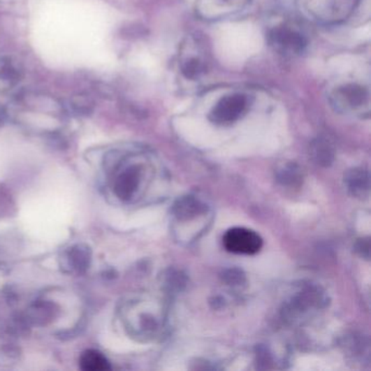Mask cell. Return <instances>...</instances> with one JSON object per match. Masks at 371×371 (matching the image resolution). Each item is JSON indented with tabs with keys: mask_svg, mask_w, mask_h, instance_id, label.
Here are the masks:
<instances>
[{
	"mask_svg": "<svg viewBox=\"0 0 371 371\" xmlns=\"http://www.w3.org/2000/svg\"><path fill=\"white\" fill-rule=\"evenodd\" d=\"M6 112L3 110V107L0 106V124H3V121H5Z\"/></svg>",
	"mask_w": 371,
	"mask_h": 371,
	"instance_id": "44dd1931",
	"label": "cell"
},
{
	"mask_svg": "<svg viewBox=\"0 0 371 371\" xmlns=\"http://www.w3.org/2000/svg\"><path fill=\"white\" fill-rule=\"evenodd\" d=\"M122 321L132 337L147 341L157 335L160 330V317L143 310L140 300H131L122 307Z\"/></svg>",
	"mask_w": 371,
	"mask_h": 371,
	"instance_id": "7a4b0ae2",
	"label": "cell"
},
{
	"mask_svg": "<svg viewBox=\"0 0 371 371\" xmlns=\"http://www.w3.org/2000/svg\"><path fill=\"white\" fill-rule=\"evenodd\" d=\"M150 167L152 161L145 153L128 148L110 150L103 161L107 187L124 204L142 198L146 180L152 173Z\"/></svg>",
	"mask_w": 371,
	"mask_h": 371,
	"instance_id": "6da1fadb",
	"label": "cell"
},
{
	"mask_svg": "<svg viewBox=\"0 0 371 371\" xmlns=\"http://www.w3.org/2000/svg\"><path fill=\"white\" fill-rule=\"evenodd\" d=\"M224 280L229 285H239L245 281V277L238 269H229L224 273Z\"/></svg>",
	"mask_w": 371,
	"mask_h": 371,
	"instance_id": "d6986e66",
	"label": "cell"
},
{
	"mask_svg": "<svg viewBox=\"0 0 371 371\" xmlns=\"http://www.w3.org/2000/svg\"><path fill=\"white\" fill-rule=\"evenodd\" d=\"M59 308L48 300H38L31 306L27 312V319L34 325L45 326L56 318Z\"/></svg>",
	"mask_w": 371,
	"mask_h": 371,
	"instance_id": "8fae6325",
	"label": "cell"
},
{
	"mask_svg": "<svg viewBox=\"0 0 371 371\" xmlns=\"http://www.w3.org/2000/svg\"><path fill=\"white\" fill-rule=\"evenodd\" d=\"M369 249H370V245H369L368 239L359 240L356 244V252L361 256V257H365V259H369Z\"/></svg>",
	"mask_w": 371,
	"mask_h": 371,
	"instance_id": "ffe728a7",
	"label": "cell"
},
{
	"mask_svg": "<svg viewBox=\"0 0 371 371\" xmlns=\"http://www.w3.org/2000/svg\"><path fill=\"white\" fill-rule=\"evenodd\" d=\"M205 62L199 57L185 58L181 64V72L187 80L198 79L205 71Z\"/></svg>",
	"mask_w": 371,
	"mask_h": 371,
	"instance_id": "9a60e30c",
	"label": "cell"
},
{
	"mask_svg": "<svg viewBox=\"0 0 371 371\" xmlns=\"http://www.w3.org/2000/svg\"><path fill=\"white\" fill-rule=\"evenodd\" d=\"M69 108L77 115H87L91 112L92 103H89V99L79 96L72 99Z\"/></svg>",
	"mask_w": 371,
	"mask_h": 371,
	"instance_id": "e0dca14e",
	"label": "cell"
},
{
	"mask_svg": "<svg viewBox=\"0 0 371 371\" xmlns=\"http://www.w3.org/2000/svg\"><path fill=\"white\" fill-rule=\"evenodd\" d=\"M22 78V71L9 58H0V91L13 89Z\"/></svg>",
	"mask_w": 371,
	"mask_h": 371,
	"instance_id": "4fadbf2b",
	"label": "cell"
},
{
	"mask_svg": "<svg viewBox=\"0 0 371 371\" xmlns=\"http://www.w3.org/2000/svg\"><path fill=\"white\" fill-rule=\"evenodd\" d=\"M331 103L341 113H369L370 93L359 84H345L332 93Z\"/></svg>",
	"mask_w": 371,
	"mask_h": 371,
	"instance_id": "3957f363",
	"label": "cell"
},
{
	"mask_svg": "<svg viewBox=\"0 0 371 371\" xmlns=\"http://www.w3.org/2000/svg\"><path fill=\"white\" fill-rule=\"evenodd\" d=\"M92 263V249L87 244L70 246L60 256V267L68 275H82L89 270Z\"/></svg>",
	"mask_w": 371,
	"mask_h": 371,
	"instance_id": "52a82bcc",
	"label": "cell"
},
{
	"mask_svg": "<svg viewBox=\"0 0 371 371\" xmlns=\"http://www.w3.org/2000/svg\"><path fill=\"white\" fill-rule=\"evenodd\" d=\"M224 246L230 253L255 255L263 247V239L259 233L246 228H232L224 236Z\"/></svg>",
	"mask_w": 371,
	"mask_h": 371,
	"instance_id": "8992f818",
	"label": "cell"
},
{
	"mask_svg": "<svg viewBox=\"0 0 371 371\" xmlns=\"http://www.w3.org/2000/svg\"><path fill=\"white\" fill-rule=\"evenodd\" d=\"M310 155L321 167H329L335 160V147L328 138H318L310 144Z\"/></svg>",
	"mask_w": 371,
	"mask_h": 371,
	"instance_id": "7c38bea8",
	"label": "cell"
},
{
	"mask_svg": "<svg viewBox=\"0 0 371 371\" xmlns=\"http://www.w3.org/2000/svg\"><path fill=\"white\" fill-rule=\"evenodd\" d=\"M208 214V206L194 195H187L177 199L173 205V214L177 224L192 222Z\"/></svg>",
	"mask_w": 371,
	"mask_h": 371,
	"instance_id": "9c48e42d",
	"label": "cell"
},
{
	"mask_svg": "<svg viewBox=\"0 0 371 371\" xmlns=\"http://www.w3.org/2000/svg\"><path fill=\"white\" fill-rule=\"evenodd\" d=\"M345 185L351 196L364 198L369 195V173L365 168H354L345 175Z\"/></svg>",
	"mask_w": 371,
	"mask_h": 371,
	"instance_id": "30bf717a",
	"label": "cell"
},
{
	"mask_svg": "<svg viewBox=\"0 0 371 371\" xmlns=\"http://www.w3.org/2000/svg\"><path fill=\"white\" fill-rule=\"evenodd\" d=\"M278 180L283 185H290V187H295L298 185L302 181V173H300V168L296 165L284 166L282 169L278 171Z\"/></svg>",
	"mask_w": 371,
	"mask_h": 371,
	"instance_id": "2e32d148",
	"label": "cell"
},
{
	"mask_svg": "<svg viewBox=\"0 0 371 371\" xmlns=\"http://www.w3.org/2000/svg\"><path fill=\"white\" fill-rule=\"evenodd\" d=\"M79 366L84 371H106L111 368L107 357L97 349L83 351L80 356Z\"/></svg>",
	"mask_w": 371,
	"mask_h": 371,
	"instance_id": "5bb4252c",
	"label": "cell"
},
{
	"mask_svg": "<svg viewBox=\"0 0 371 371\" xmlns=\"http://www.w3.org/2000/svg\"><path fill=\"white\" fill-rule=\"evenodd\" d=\"M332 1H333L332 9L335 8V11L339 10L337 13L339 19L347 17V13H349L357 3V0H332Z\"/></svg>",
	"mask_w": 371,
	"mask_h": 371,
	"instance_id": "ac0fdd59",
	"label": "cell"
},
{
	"mask_svg": "<svg viewBox=\"0 0 371 371\" xmlns=\"http://www.w3.org/2000/svg\"><path fill=\"white\" fill-rule=\"evenodd\" d=\"M322 298L319 291L314 288H305L298 292V295L293 296L292 300L288 303L284 308V315L288 319L300 320L310 310H315L321 305Z\"/></svg>",
	"mask_w": 371,
	"mask_h": 371,
	"instance_id": "ba28073f",
	"label": "cell"
},
{
	"mask_svg": "<svg viewBox=\"0 0 371 371\" xmlns=\"http://www.w3.org/2000/svg\"><path fill=\"white\" fill-rule=\"evenodd\" d=\"M268 42L275 52L286 57L300 56L305 52L307 38L289 25H279L269 32Z\"/></svg>",
	"mask_w": 371,
	"mask_h": 371,
	"instance_id": "5b68a950",
	"label": "cell"
},
{
	"mask_svg": "<svg viewBox=\"0 0 371 371\" xmlns=\"http://www.w3.org/2000/svg\"><path fill=\"white\" fill-rule=\"evenodd\" d=\"M249 106V97L244 94H229L217 101L209 113V120L217 126H229L241 119Z\"/></svg>",
	"mask_w": 371,
	"mask_h": 371,
	"instance_id": "277c9868",
	"label": "cell"
}]
</instances>
